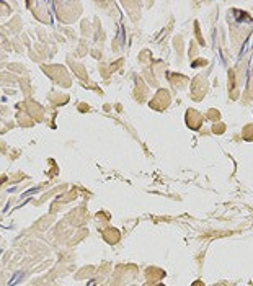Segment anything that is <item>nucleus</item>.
I'll list each match as a JSON object with an SVG mask.
<instances>
[]
</instances>
